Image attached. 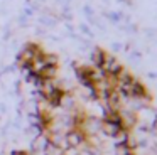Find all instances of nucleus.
<instances>
[{"instance_id": "1", "label": "nucleus", "mask_w": 157, "mask_h": 155, "mask_svg": "<svg viewBox=\"0 0 157 155\" xmlns=\"http://www.w3.org/2000/svg\"><path fill=\"white\" fill-rule=\"evenodd\" d=\"M64 138H66V143H68V147L78 148V150H81V148L86 145L85 135H83L79 130H75V128H71V130L66 131V133H64Z\"/></svg>"}]
</instances>
